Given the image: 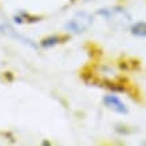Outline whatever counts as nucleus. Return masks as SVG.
<instances>
[{
	"label": "nucleus",
	"mask_w": 146,
	"mask_h": 146,
	"mask_svg": "<svg viewBox=\"0 0 146 146\" xmlns=\"http://www.w3.org/2000/svg\"><path fill=\"white\" fill-rule=\"evenodd\" d=\"M98 15L102 16L111 28L114 30H125L130 26L131 23V16L129 15V12L122 7H111V8H102L98 11Z\"/></svg>",
	"instance_id": "1"
},
{
	"label": "nucleus",
	"mask_w": 146,
	"mask_h": 146,
	"mask_svg": "<svg viewBox=\"0 0 146 146\" xmlns=\"http://www.w3.org/2000/svg\"><path fill=\"white\" fill-rule=\"evenodd\" d=\"M93 24V16L87 12H78L71 19L68 23H66V28L68 32H74V34H80L89 30L90 26Z\"/></svg>",
	"instance_id": "2"
},
{
	"label": "nucleus",
	"mask_w": 146,
	"mask_h": 146,
	"mask_svg": "<svg viewBox=\"0 0 146 146\" xmlns=\"http://www.w3.org/2000/svg\"><path fill=\"white\" fill-rule=\"evenodd\" d=\"M131 35L137 38H146V22H137L130 26Z\"/></svg>",
	"instance_id": "7"
},
{
	"label": "nucleus",
	"mask_w": 146,
	"mask_h": 146,
	"mask_svg": "<svg viewBox=\"0 0 146 146\" xmlns=\"http://www.w3.org/2000/svg\"><path fill=\"white\" fill-rule=\"evenodd\" d=\"M103 103H105V106H106L107 109H110V110L115 111V113H118V114H127L129 113L126 105H125L117 95H113V94L106 95V97L103 98Z\"/></svg>",
	"instance_id": "3"
},
{
	"label": "nucleus",
	"mask_w": 146,
	"mask_h": 146,
	"mask_svg": "<svg viewBox=\"0 0 146 146\" xmlns=\"http://www.w3.org/2000/svg\"><path fill=\"white\" fill-rule=\"evenodd\" d=\"M0 31L3 32V34H5V35L11 36V38H13V39H16L18 42H22V43H24V44L30 46V47H32V48H36V44L32 42L31 39H28V38H26V36L20 35V34H18V32L13 30L11 26H8V24H1L0 26Z\"/></svg>",
	"instance_id": "4"
},
{
	"label": "nucleus",
	"mask_w": 146,
	"mask_h": 146,
	"mask_svg": "<svg viewBox=\"0 0 146 146\" xmlns=\"http://www.w3.org/2000/svg\"><path fill=\"white\" fill-rule=\"evenodd\" d=\"M68 36H63V35H50L47 38L40 42V46L43 48H50V47H54V46L59 44V43H63V40H67Z\"/></svg>",
	"instance_id": "5"
},
{
	"label": "nucleus",
	"mask_w": 146,
	"mask_h": 146,
	"mask_svg": "<svg viewBox=\"0 0 146 146\" xmlns=\"http://www.w3.org/2000/svg\"><path fill=\"white\" fill-rule=\"evenodd\" d=\"M13 22L19 23V24H23V23H36V22H39V18L32 16V15L24 12V11H20L18 15L13 16Z\"/></svg>",
	"instance_id": "6"
}]
</instances>
